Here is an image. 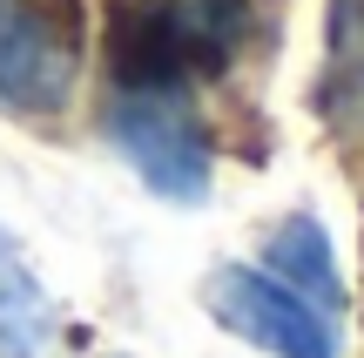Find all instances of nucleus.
Wrapping results in <instances>:
<instances>
[{
	"label": "nucleus",
	"instance_id": "5",
	"mask_svg": "<svg viewBox=\"0 0 364 358\" xmlns=\"http://www.w3.org/2000/svg\"><path fill=\"white\" fill-rule=\"evenodd\" d=\"M61 338V311L41 291L21 243L0 230V358H48Z\"/></svg>",
	"mask_w": 364,
	"mask_h": 358
},
{
	"label": "nucleus",
	"instance_id": "1",
	"mask_svg": "<svg viewBox=\"0 0 364 358\" xmlns=\"http://www.w3.org/2000/svg\"><path fill=\"white\" fill-rule=\"evenodd\" d=\"M81 0H0V108L61 115L81 75Z\"/></svg>",
	"mask_w": 364,
	"mask_h": 358
},
{
	"label": "nucleus",
	"instance_id": "8",
	"mask_svg": "<svg viewBox=\"0 0 364 358\" xmlns=\"http://www.w3.org/2000/svg\"><path fill=\"white\" fill-rule=\"evenodd\" d=\"M169 21L182 41V68L189 75H223L236 61V48L250 41L257 7L250 0H169Z\"/></svg>",
	"mask_w": 364,
	"mask_h": 358
},
{
	"label": "nucleus",
	"instance_id": "2",
	"mask_svg": "<svg viewBox=\"0 0 364 358\" xmlns=\"http://www.w3.org/2000/svg\"><path fill=\"white\" fill-rule=\"evenodd\" d=\"M108 142H115L122 156H129V169L169 203H203L209 183H216L209 129H203V115L182 102V88L115 95V102H108Z\"/></svg>",
	"mask_w": 364,
	"mask_h": 358
},
{
	"label": "nucleus",
	"instance_id": "6",
	"mask_svg": "<svg viewBox=\"0 0 364 358\" xmlns=\"http://www.w3.org/2000/svg\"><path fill=\"white\" fill-rule=\"evenodd\" d=\"M263 264L277 270V284H284V291H297L304 305H317L324 318L344 305L338 251H331V237H324V223H317V216H290V223L263 243Z\"/></svg>",
	"mask_w": 364,
	"mask_h": 358
},
{
	"label": "nucleus",
	"instance_id": "3",
	"mask_svg": "<svg viewBox=\"0 0 364 358\" xmlns=\"http://www.w3.org/2000/svg\"><path fill=\"white\" fill-rule=\"evenodd\" d=\"M203 305L223 332H236L270 358H338V325L250 264H216L203 284Z\"/></svg>",
	"mask_w": 364,
	"mask_h": 358
},
{
	"label": "nucleus",
	"instance_id": "4",
	"mask_svg": "<svg viewBox=\"0 0 364 358\" xmlns=\"http://www.w3.org/2000/svg\"><path fill=\"white\" fill-rule=\"evenodd\" d=\"M102 54H108V75H115V95H162V88H182V75H189L169 0H108Z\"/></svg>",
	"mask_w": 364,
	"mask_h": 358
},
{
	"label": "nucleus",
	"instance_id": "7",
	"mask_svg": "<svg viewBox=\"0 0 364 358\" xmlns=\"http://www.w3.org/2000/svg\"><path fill=\"white\" fill-rule=\"evenodd\" d=\"M311 102L338 135H364V0H331V68Z\"/></svg>",
	"mask_w": 364,
	"mask_h": 358
}]
</instances>
